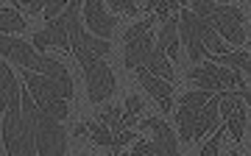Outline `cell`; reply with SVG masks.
<instances>
[{"instance_id":"obj_7","label":"cell","mask_w":251,"mask_h":156,"mask_svg":"<svg viewBox=\"0 0 251 156\" xmlns=\"http://www.w3.org/2000/svg\"><path fill=\"white\" fill-rule=\"evenodd\" d=\"M187 81L196 84L198 89H206V92H232V87H240V73H234L229 67H221V65H212L206 62L201 67H193L187 70Z\"/></svg>"},{"instance_id":"obj_1","label":"cell","mask_w":251,"mask_h":156,"mask_svg":"<svg viewBox=\"0 0 251 156\" xmlns=\"http://www.w3.org/2000/svg\"><path fill=\"white\" fill-rule=\"evenodd\" d=\"M3 81V148L6 156H39L34 131V109L36 103L31 92L17 89V75L9 65L0 70Z\"/></svg>"},{"instance_id":"obj_25","label":"cell","mask_w":251,"mask_h":156,"mask_svg":"<svg viewBox=\"0 0 251 156\" xmlns=\"http://www.w3.org/2000/svg\"><path fill=\"white\" fill-rule=\"evenodd\" d=\"M109 6H112L115 11H123V14H128V17H134L137 11H140L134 3H131V0H109Z\"/></svg>"},{"instance_id":"obj_26","label":"cell","mask_w":251,"mask_h":156,"mask_svg":"<svg viewBox=\"0 0 251 156\" xmlns=\"http://www.w3.org/2000/svg\"><path fill=\"white\" fill-rule=\"evenodd\" d=\"M64 11H67V3H64V0H53V3H48L45 17L48 20H56V17H62Z\"/></svg>"},{"instance_id":"obj_18","label":"cell","mask_w":251,"mask_h":156,"mask_svg":"<svg viewBox=\"0 0 251 156\" xmlns=\"http://www.w3.org/2000/svg\"><path fill=\"white\" fill-rule=\"evenodd\" d=\"M25 20H23V14H20L17 9H11V6H6V9L0 11V28H3V37H11V34H23L25 31Z\"/></svg>"},{"instance_id":"obj_8","label":"cell","mask_w":251,"mask_h":156,"mask_svg":"<svg viewBox=\"0 0 251 156\" xmlns=\"http://www.w3.org/2000/svg\"><path fill=\"white\" fill-rule=\"evenodd\" d=\"M179 31H181V42L187 45V53L193 59V65L201 62L206 56L204 47V20L198 17L193 9H181L179 11Z\"/></svg>"},{"instance_id":"obj_17","label":"cell","mask_w":251,"mask_h":156,"mask_svg":"<svg viewBox=\"0 0 251 156\" xmlns=\"http://www.w3.org/2000/svg\"><path fill=\"white\" fill-rule=\"evenodd\" d=\"M215 62L221 67L234 70V73H237V70H243V73L251 78V59L243 53V50H232V53H226V56H212V65H215Z\"/></svg>"},{"instance_id":"obj_24","label":"cell","mask_w":251,"mask_h":156,"mask_svg":"<svg viewBox=\"0 0 251 156\" xmlns=\"http://www.w3.org/2000/svg\"><path fill=\"white\" fill-rule=\"evenodd\" d=\"M131 156H156V142L153 139H140L131 151Z\"/></svg>"},{"instance_id":"obj_30","label":"cell","mask_w":251,"mask_h":156,"mask_svg":"<svg viewBox=\"0 0 251 156\" xmlns=\"http://www.w3.org/2000/svg\"><path fill=\"white\" fill-rule=\"evenodd\" d=\"M215 156H218V154H215ZM229 156H237V151H232V154H229Z\"/></svg>"},{"instance_id":"obj_12","label":"cell","mask_w":251,"mask_h":156,"mask_svg":"<svg viewBox=\"0 0 251 156\" xmlns=\"http://www.w3.org/2000/svg\"><path fill=\"white\" fill-rule=\"evenodd\" d=\"M137 75H140V84L151 92V98H156V101H159L162 111H171L173 109V87H171V81L151 75L145 67H137Z\"/></svg>"},{"instance_id":"obj_29","label":"cell","mask_w":251,"mask_h":156,"mask_svg":"<svg viewBox=\"0 0 251 156\" xmlns=\"http://www.w3.org/2000/svg\"><path fill=\"white\" fill-rule=\"evenodd\" d=\"M25 9L31 11V14H39V11H45V9H48V3H42V0L36 3V0H34V3H25Z\"/></svg>"},{"instance_id":"obj_6","label":"cell","mask_w":251,"mask_h":156,"mask_svg":"<svg viewBox=\"0 0 251 156\" xmlns=\"http://www.w3.org/2000/svg\"><path fill=\"white\" fill-rule=\"evenodd\" d=\"M34 131H36L39 156H64L67 154V131H64L62 120L42 111L39 106L34 109Z\"/></svg>"},{"instance_id":"obj_3","label":"cell","mask_w":251,"mask_h":156,"mask_svg":"<svg viewBox=\"0 0 251 156\" xmlns=\"http://www.w3.org/2000/svg\"><path fill=\"white\" fill-rule=\"evenodd\" d=\"M75 59H78L81 70H84V78H87V89H90V101L92 103H103L115 95V73L112 67L100 59V56L90 53L84 45L70 47Z\"/></svg>"},{"instance_id":"obj_10","label":"cell","mask_w":251,"mask_h":156,"mask_svg":"<svg viewBox=\"0 0 251 156\" xmlns=\"http://www.w3.org/2000/svg\"><path fill=\"white\" fill-rule=\"evenodd\" d=\"M140 131H153V142H156V156H184L179 154V139L173 137V129L168 123H162L156 117L140 120Z\"/></svg>"},{"instance_id":"obj_11","label":"cell","mask_w":251,"mask_h":156,"mask_svg":"<svg viewBox=\"0 0 251 156\" xmlns=\"http://www.w3.org/2000/svg\"><path fill=\"white\" fill-rule=\"evenodd\" d=\"M84 20H87V25H90L92 34H98V37L106 39V42H109V37H112V31H115V25H117V17L106 14V6L98 3V0L84 3Z\"/></svg>"},{"instance_id":"obj_31","label":"cell","mask_w":251,"mask_h":156,"mask_svg":"<svg viewBox=\"0 0 251 156\" xmlns=\"http://www.w3.org/2000/svg\"><path fill=\"white\" fill-rule=\"evenodd\" d=\"M115 156H131V154H115Z\"/></svg>"},{"instance_id":"obj_28","label":"cell","mask_w":251,"mask_h":156,"mask_svg":"<svg viewBox=\"0 0 251 156\" xmlns=\"http://www.w3.org/2000/svg\"><path fill=\"white\" fill-rule=\"evenodd\" d=\"M137 134H131V131H120V134H117V142H115V148H123L126 142H128V139H134Z\"/></svg>"},{"instance_id":"obj_16","label":"cell","mask_w":251,"mask_h":156,"mask_svg":"<svg viewBox=\"0 0 251 156\" xmlns=\"http://www.w3.org/2000/svg\"><path fill=\"white\" fill-rule=\"evenodd\" d=\"M179 37H181V31H179V17H171L165 25H162V34H159V45L168 50V56H179Z\"/></svg>"},{"instance_id":"obj_21","label":"cell","mask_w":251,"mask_h":156,"mask_svg":"<svg viewBox=\"0 0 251 156\" xmlns=\"http://www.w3.org/2000/svg\"><path fill=\"white\" fill-rule=\"evenodd\" d=\"M156 22V14H151L148 20H143V22H134V25H128V31L123 34V42H128V39H137L143 37V34H151V25Z\"/></svg>"},{"instance_id":"obj_27","label":"cell","mask_w":251,"mask_h":156,"mask_svg":"<svg viewBox=\"0 0 251 156\" xmlns=\"http://www.w3.org/2000/svg\"><path fill=\"white\" fill-rule=\"evenodd\" d=\"M126 111H128V114H140V111H143L140 95H128V98H126Z\"/></svg>"},{"instance_id":"obj_5","label":"cell","mask_w":251,"mask_h":156,"mask_svg":"<svg viewBox=\"0 0 251 156\" xmlns=\"http://www.w3.org/2000/svg\"><path fill=\"white\" fill-rule=\"evenodd\" d=\"M20 75H23V81H25V87H28V92H31V98H34L36 106L64 123L67 114H70V106H67V98L62 95V89L50 78L34 73V70H20Z\"/></svg>"},{"instance_id":"obj_15","label":"cell","mask_w":251,"mask_h":156,"mask_svg":"<svg viewBox=\"0 0 251 156\" xmlns=\"http://www.w3.org/2000/svg\"><path fill=\"white\" fill-rule=\"evenodd\" d=\"M198 114H201V109L179 106V111H176V126H179V139H181V142H193V139H196Z\"/></svg>"},{"instance_id":"obj_22","label":"cell","mask_w":251,"mask_h":156,"mask_svg":"<svg viewBox=\"0 0 251 156\" xmlns=\"http://www.w3.org/2000/svg\"><path fill=\"white\" fill-rule=\"evenodd\" d=\"M120 120H123V109H120V106H112V103H109L106 109L100 111V120H98V123H103L106 129L115 131V126L120 123Z\"/></svg>"},{"instance_id":"obj_9","label":"cell","mask_w":251,"mask_h":156,"mask_svg":"<svg viewBox=\"0 0 251 156\" xmlns=\"http://www.w3.org/2000/svg\"><path fill=\"white\" fill-rule=\"evenodd\" d=\"M31 45L42 53L45 47H70V28H67V20L62 17H56V20H48V25L45 31H36L34 39H31Z\"/></svg>"},{"instance_id":"obj_23","label":"cell","mask_w":251,"mask_h":156,"mask_svg":"<svg viewBox=\"0 0 251 156\" xmlns=\"http://www.w3.org/2000/svg\"><path fill=\"white\" fill-rule=\"evenodd\" d=\"M226 129H229V126L224 123V129H218V131H215V137H212L209 142H206L204 151H201L198 156H215V154H218V148H221V137H224V131H226Z\"/></svg>"},{"instance_id":"obj_4","label":"cell","mask_w":251,"mask_h":156,"mask_svg":"<svg viewBox=\"0 0 251 156\" xmlns=\"http://www.w3.org/2000/svg\"><path fill=\"white\" fill-rule=\"evenodd\" d=\"M193 11L198 17H206L212 22L218 34L229 42V45H243L246 42V28H243V9L237 6H218V3H206L198 0L193 3Z\"/></svg>"},{"instance_id":"obj_13","label":"cell","mask_w":251,"mask_h":156,"mask_svg":"<svg viewBox=\"0 0 251 156\" xmlns=\"http://www.w3.org/2000/svg\"><path fill=\"white\" fill-rule=\"evenodd\" d=\"M153 39H151V34H143V37H137V39H128L126 42V50H123V62H126V67H145L148 65V59H151V53H153Z\"/></svg>"},{"instance_id":"obj_19","label":"cell","mask_w":251,"mask_h":156,"mask_svg":"<svg viewBox=\"0 0 251 156\" xmlns=\"http://www.w3.org/2000/svg\"><path fill=\"white\" fill-rule=\"evenodd\" d=\"M87 129H90V139L95 142V145H100V148H115L117 134H115L112 129H106L103 123H87Z\"/></svg>"},{"instance_id":"obj_32","label":"cell","mask_w":251,"mask_h":156,"mask_svg":"<svg viewBox=\"0 0 251 156\" xmlns=\"http://www.w3.org/2000/svg\"><path fill=\"white\" fill-rule=\"evenodd\" d=\"M249 47H251V45H249Z\"/></svg>"},{"instance_id":"obj_14","label":"cell","mask_w":251,"mask_h":156,"mask_svg":"<svg viewBox=\"0 0 251 156\" xmlns=\"http://www.w3.org/2000/svg\"><path fill=\"white\" fill-rule=\"evenodd\" d=\"M145 70L151 75H156V78H165V81H173V65L171 59H168V50L156 42V47H153L151 59H148V65H145Z\"/></svg>"},{"instance_id":"obj_20","label":"cell","mask_w":251,"mask_h":156,"mask_svg":"<svg viewBox=\"0 0 251 156\" xmlns=\"http://www.w3.org/2000/svg\"><path fill=\"white\" fill-rule=\"evenodd\" d=\"M215 95L212 92H206V89H196V92H184L179 98V106H187V109H204L206 103L212 101Z\"/></svg>"},{"instance_id":"obj_2","label":"cell","mask_w":251,"mask_h":156,"mask_svg":"<svg viewBox=\"0 0 251 156\" xmlns=\"http://www.w3.org/2000/svg\"><path fill=\"white\" fill-rule=\"evenodd\" d=\"M0 53H3L6 62L17 65L20 70H34V73L50 78V81L62 89V95L67 101L73 98V78H70V73H67V67H64L62 62L50 59V56H42L31 42H23L20 37H3L0 39Z\"/></svg>"}]
</instances>
